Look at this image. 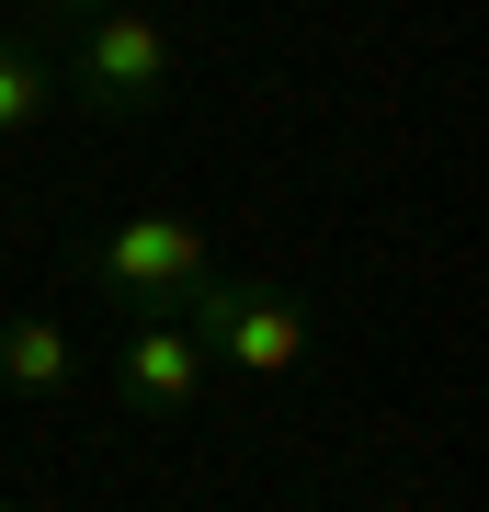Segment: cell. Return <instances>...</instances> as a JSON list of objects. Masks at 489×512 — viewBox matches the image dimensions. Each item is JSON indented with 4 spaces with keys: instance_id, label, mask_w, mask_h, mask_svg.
<instances>
[{
    "instance_id": "5b68a950",
    "label": "cell",
    "mask_w": 489,
    "mask_h": 512,
    "mask_svg": "<svg viewBox=\"0 0 489 512\" xmlns=\"http://www.w3.org/2000/svg\"><path fill=\"white\" fill-rule=\"evenodd\" d=\"M0 387H23V399H57V387H80V342L57 319H0Z\"/></svg>"
},
{
    "instance_id": "7a4b0ae2",
    "label": "cell",
    "mask_w": 489,
    "mask_h": 512,
    "mask_svg": "<svg viewBox=\"0 0 489 512\" xmlns=\"http://www.w3.org/2000/svg\"><path fill=\"white\" fill-rule=\"evenodd\" d=\"M171 23L148 12V0H114V12H91L69 23V46H57V92L91 103V114H148V103H171Z\"/></svg>"
},
{
    "instance_id": "277c9868",
    "label": "cell",
    "mask_w": 489,
    "mask_h": 512,
    "mask_svg": "<svg viewBox=\"0 0 489 512\" xmlns=\"http://www.w3.org/2000/svg\"><path fill=\"white\" fill-rule=\"evenodd\" d=\"M103 376H114V410L126 421H182L217 365H205V342L182 330V308H148V319H126V342H114Z\"/></svg>"
},
{
    "instance_id": "ba28073f",
    "label": "cell",
    "mask_w": 489,
    "mask_h": 512,
    "mask_svg": "<svg viewBox=\"0 0 489 512\" xmlns=\"http://www.w3.org/2000/svg\"><path fill=\"white\" fill-rule=\"evenodd\" d=\"M0 512H23V501H0Z\"/></svg>"
},
{
    "instance_id": "3957f363",
    "label": "cell",
    "mask_w": 489,
    "mask_h": 512,
    "mask_svg": "<svg viewBox=\"0 0 489 512\" xmlns=\"http://www.w3.org/2000/svg\"><path fill=\"white\" fill-rule=\"evenodd\" d=\"M80 274L103 285L126 319H148V308H182V296L217 274V239H205L194 217H171V205H148V217H114L103 239H91Z\"/></svg>"
},
{
    "instance_id": "8992f818",
    "label": "cell",
    "mask_w": 489,
    "mask_h": 512,
    "mask_svg": "<svg viewBox=\"0 0 489 512\" xmlns=\"http://www.w3.org/2000/svg\"><path fill=\"white\" fill-rule=\"evenodd\" d=\"M57 114V46L46 35H0V137H35Z\"/></svg>"
},
{
    "instance_id": "6da1fadb",
    "label": "cell",
    "mask_w": 489,
    "mask_h": 512,
    "mask_svg": "<svg viewBox=\"0 0 489 512\" xmlns=\"http://www.w3.org/2000/svg\"><path fill=\"white\" fill-rule=\"evenodd\" d=\"M182 330L205 342V365H239V376H296L308 365V308H296L285 274H262V262H217L194 296H182Z\"/></svg>"
},
{
    "instance_id": "52a82bcc",
    "label": "cell",
    "mask_w": 489,
    "mask_h": 512,
    "mask_svg": "<svg viewBox=\"0 0 489 512\" xmlns=\"http://www.w3.org/2000/svg\"><path fill=\"white\" fill-rule=\"evenodd\" d=\"M23 12H35L46 35H69V23H91V12H114V0H23Z\"/></svg>"
}]
</instances>
